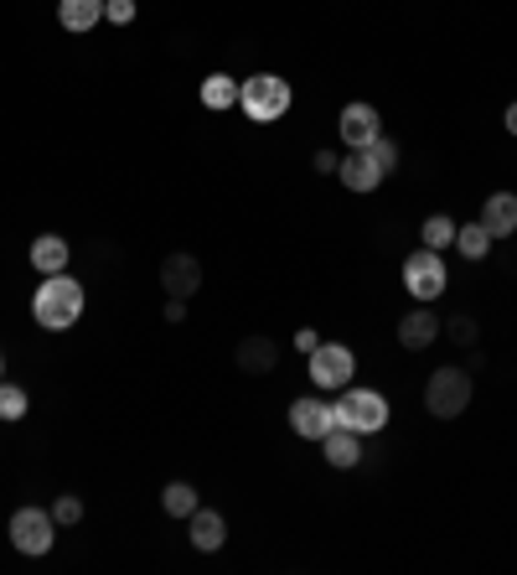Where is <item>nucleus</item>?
<instances>
[{
    "label": "nucleus",
    "instance_id": "10",
    "mask_svg": "<svg viewBox=\"0 0 517 575\" xmlns=\"http://www.w3.org/2000/svg\"><path fill=\"white\" fill-rule=\"evenodd\" d=\"M331 425H337V409L326 405V399H316V394H306V399L290 405V430H296L300 440H321Z\"/></svg>",
    "mask_w": 517,
    "mask_h": 575
},
{
    "label": "nucleus",
    "instance_id": "20",
    "mask_svg": "<svg viewBox=\"0 0 517 575\" xmlns=\"http://www.w3.org/2000/svg\"><path fill=\"white\" fill-rule=\"evenodd\" d=\"M491 244H497V239H491L481 224H460V228H456V244H450V249H460V259H471V265H476V259L491 255Z\"/></svg>",
    "mask_w": 517,
    "mask_h": 575
},
{
    "label": "nucleus",
    "instance_id": "4",
    "mask_svg": "<svg viewBox=\"0 0 517 575\" xmlns=\"http://www.w3.org/2000/svg\"><path fill=\"white\" fill-rule=\"evenodd\" d=\"M58 518L47 514V508H37V503H21V508H16L11 514V549H21V555H31V561H37V555H52V545H58Z\"/></svg>",
    "mask_w": 517,
    "mask_h": 575
},
{
    "label": "nucleus",
    "instance_id": "17",
    "mask_svg": "<svg viewBox=\"0 0 517 575\" xmlns=\"http://www.w3.org/2000/svg\"><path fill=\"white\" fill-rule=\"evenodd\" d=\"M68 259H73V249H68L62 234H37V239H31V265H37V275H62Z\"/></svg>",
    "mask_w": 517,
    "mask_h": 575
},
{
    "label": "nucleus",
    "instance_id": "31",
    "mask_svg": "<svg viewBox=\"0 0 517 575\" xmlns=\"http://www.w3.org/2000/svg\"><path fill=\"white\" fill-rule=\"evenodd\" d=\"M503 125H507V136H513V140H517V99H513V105H507V115H503Z\"/></svg>",
    "mask_w": 517,
    "mask_h": 575
},
{
    "label": "nucleus",
    "instance_id": "11",
    "mask_svg": "<svg viewBox=\"0 0 517 575\" xmlns=\"http://www.w3.org/2000/svg\"><path fill=\"white\" fill-rule=\"evenodd\" d=\"M233 364H238V374H253V379H265V374H275V364H280V348H275V337L249 333L243 343H238Z\"/></svg>",
    "mask_w": 517,
    "mask_h": 575
},
{
    "label": "nucleus",
    "instance_id": "6",
    "mask_svg": "<svg viewBox=\"0 0 517 575\" xmlns=\"http://www.w3.org/2000/svg\"><path fill=\"white\" fill-rule=\"evenodd\" d=\"M445 286H450V270H445L440 249H414L409 259H404V290H409L419 306H429L435 296H445Z\"/></svg>",
    "mask_w": 517,
    "mask_h": 575
},
{
    "label": "nucleus",
    "instance_id": "1",
    "mask_svg": "<svg viewBox=\"0 0 517 575\" xmlns=\"http://www.w3.org/2000/svg\"><path fill=\"white\" fill-rule=\"evenodd\" d=\"M83 301H89V290L78 286L73 275H42V286L31 296V321L42 327V333H68L78 317H83Z\"/></svg>",
    "mask_w": 517,
    "mask_h": 575
},
{
    "label": "nucleus",
    "instance_id": "9",
    "mask_svg": "<svg viewBox=\"0 0 517 575\" xmlns=\"http://www.w3.org/2000/svg\"><path fill=\"white\" fill-rule=\"evenodd\" d=\"M337 130H341V140H347L352 151H362L368 140H378V136H384V115H378V109H372V105H362V99H357V105H341V115H337Z\"/></svg>",
    "mask_w": 517,
    "mask_h": 575
},
{
    "label": "nucleus",
    "instance_id": "23",
    "mask_svg": "<svg viewBox=\"0 0 517 575\" xmlns=\"http://www.w3.org/2000/svg\"><path fill=\"white\" fill-rule=\"evenodd\" d=\"M27 409H31V394L21 389V384L11 379H0V420H27Z\"/></svg>",
    "mask_w": 517,
    "mask_h": 575
},
{
    "label": "nucleus",
    "instance_id": "14",
    "mask_svg": "<svg viewBox=\"0 0 517 575\" xmlns=\"http://www.w3.org/2000/svg\"><path fill=\"white\" fill-rule=\"evenodd\" d=\"M187 539H192V549H202V555H218V549L228 545V518H222L218 508H197V514L187 518Z\"/></svg>",
    "mask_w": 517,
    "mask_h": 575
},
{
    "label": "nucleus",
    "instance_id": "30",
    "mask_svg": "<svg viewBox=\"0 0 517 575\" xmlns=\"http://www.w3.org/2000/svg\"><path fill=\"white\" fill-rule=\"evenodd\" d=\"M316 343H321L316 327H300V333H296V353H316Z\"/></svg>",
    "mask_w": 517,
    "mask_h": 575
},
{
    "label": "nucleus",
    "instance_id": "29",
    "mask_svg": "<svg viewBox=\"0 0 517 575\" xmlns=\"http://www.w3.org/2000/svg\"><path fill=\"white\" fill-rule=\"evenodd\" d=\"M166 321H171V327L187 321V301H181V296H166Z\"/></svg>",
    "mask_w": 517,
    "mask_h": 575
},
{
    "label": "nucleus",
    "instance_id": "5",
    "mask_svg": "<svg viewBox=\"0 0 517 575\" xmlns=\"http://www.w3.org/2000/svg\"><path fill=\"white\" fill-rule=\"evenodd\" d=\"M331 409H337V425H347L357 436H372V430L388 425V399L378 389H362V384H347Z\"/></svg>",
    "mask_w": 517,
    "mask_h": 575
},
{
    "label": "nucleus",
    "instance_id": "25",
    "mask_svg": "<svg viewBox=\"0 0 517 575\" xmlns=\"http://www.w3.org/2000/svg\"><path fill=\"white\" fill-rule=\"evenodd\" d=\"M440 333L450 337V343H460V348H476V337H481V327H476V317H466V311H460V317L445 321Z\"/></svg>",
    "mask_w": 517,
    "mask_h": 575
},
{
    "label": "nucleus",
    "instance_id": "26",
    "mask_svg": "<svg viewBox=\"0 0 517 575\" xmlns=\"http://www.w3.org/2000/svg\"><path fill=\"white\" fill-rule=\"evenodd\" d=\"M52 518H58L62 529H73V524H83V498H78V493H62V498L52 503Z\"/></svg>",
    "mask_w": 517,
    "mask_h": 575
},
{
    "label": "nucleus",
    "instance_id": "24",
    "mask_svg": "<svg viewBox=\"0 0 517 575\" xmlns=\"http://www.w3.org/2000/svg\"><path fill=\"white\" fill-rule=\"evenodd\" d=\"M362 151H368L372 161H378V171H384V177H394V171H399V146H394V140H388V136L368 140V146H362Z\"/></svg>",
    "mask_w": 517,
    "mask_h": 575
},
{
    "label": "nucleus",
    "instance_id": "21",
    "mask_svg": "<svg viewBox=\"0 0 517 575\" xmlns=\"http://www.w3.org/2000/svg\"><path fill=\"white\" fill-rule=\"evenodd\" d=\"M456 218H450V212H429L425 224H419V244H425V249H450V244H456Z\"/></svg>",
    "mask_w": 517,
    "mask_h": 575
},
{
    "label": "nucleus",
    "instance_id": "2",
    "mask_svg": "<svg viewBox=\"0 0 517 575\" xmlns=\"http://www.w3.org/2000/svg\"><path fill=\"white\" fill-rule=\"evenodd\" d=\"M290 105H296V89H290L280 73H253L238 83V109H243L253 125L280 120V115H290Z\"/></svg>",
    "mask_w": 517,
    "mask_h": 575
},
{
    "label": "nucleus",
    "instance_id": "16",
    "mask_svg": "<svg viewBox=\"0 0 517 575\" xmlns=\"http://www.w3.org/2000/svg\"><path fill=\"white\" fill-rule=\"evenodd\" d=\"M476 224L487 228L491 239H513L517 234V192H491L487 202H481V218Z\"/></svg>",
    "mask_w": 517,
    "mask_h": 575
},
{
    "label": "nucleus",
    "instance_id": "18",
    "mask_svg": "<svg viewBox=\"0 0 517 575\" xmlns=\"http://www.w3.org/2000/svg\"><path fill=\"white\" fill-rule=\"evenodd\" d=\"M103 21V0H58L62 31H93Z\"/></svg>",
    "mask_w": 517,
    "mask_h": 575
},
{
    "label": "nucleus",
    "instance_id": "32",
    "mask_svg": "<svg viewBox=\"0 0 517 575\" xmlns=\"http://www.w3.org/2000/svg\"><path fill=\"white\" fill-rule=\"evenodd\" d=\"M0 379H6V358H0Z\"/></svg>",
    "mask_w": 517,
    "mask_h": 575
},
{
    "label": "nucleus",
    "instance_id": "3",
    "mask_svg": "<svg viewBox=\"0 0 517 575\" xmlns=\"http://www.w3.org/2000/svg\"><path fill=\"white\" fill-rule=\"evenodd\" d=\"M471 374L466 368H435L425 384V409L435 415V420H460L466 409H471Z\"/></svg>",
    "mask_w": 517,
    "mask_h": 575
},
{
    "label": "nucleus",
    "instance_id": "8",
    "mask_svg": "<svg viewBox=\"0 0 517 575\" xmlns=\"http://www.w3.org/2000/svg\"><path fill=\"white\" fill-rule=\"evenodd\" d=\"M161 290H166V296L192 301L197 290H202V259L187 255V249H171V255L161 259Z\"/></svg>",
    "mask_w": 517,
    "mask_h": 575
},
{
    "label": "nucleus",
    "instance_id": "7",
    "mask_svg": "<svg viewBox=\"0 0 517 575\" xmlns=\"http://www.w3.org/2000/svg\"><path fill=\"white\" fill-rule=\"evenodd\" d=\"M310 364V384L316 389H347L357 379V353L347 343H316V353H306Z\"/></svg>",
    "mask_w": 517,
    "mask_h": 575
},
{
    "label": "nucleus",
    "instance_id": "28",
    "mask_svg": "<svg viewBox=\"0 0 517 575\" xmlns=\"http://www.w3.org/2000/svg\"><path fill=\"white\" fill-rule=\"evenodd\" d=\"M310 167L321 171V177H337V167H341V156H337V151H331V146H326V151H316V156H310Z\"/></svg>",
    "mask_w": 517,
    "mask_h": 575
},
{
    "label": "nucleus",
    "instance_id": "27",
    "mask_svg": "<svg viewBox=\"0 0 517 575\" xmlns=\"http://www.w3.org/2000/svg\"><path fill=\"white\" fill-rule=\"evenodd\" d=\"M135 11H140L135 0H103V21H115V27H130Z\"/></svg>",
    "mask_w": 517,
    "mask_h": 575
},
{
    "label": "nucleus",
    "instance_id": "13",
    "mask_svg": "<svg viewBox=\"0 0 517 575\" xmlns=\"http://www.w3.org/2000/svg\"><path fill=\"white\" fill-rule=\"evenodd\" d=\"M337 177H341V187H347V192H357V197H368V192H378V187H384V171H378V161H372L368 151H347V156H341Z\"/></svg>",
    "mask_w": 517,
    "mask_h": 575
},
{
    "label": "nucleus",
    "instance_id": "22",
    "mask_svg": "<svg viewBox=\"0 0 517 575\" xmlns=\"http://www.w3.org/2000/svg\"><path fill=\"white\" fill-rule=\"evenodd\" d=\"M202 105L207 109H233L238 105V78H228V73H207L202 78Z\"/></svg>",
    "mask_w": 517,
    "mask_h": 575
},
{
    "label": "nucleus",
    "instance_id": "19",
    "mask_svg": "<svg viewBox=\"0 0 517 575\" xmlns=\"http://www.w3.org/2000/svg\"><path fill=\"white\" fill-rule=\"evenodd\" d=\"M161 508H166V518H192L197 508H202V498H197L192 483H166L161 487Z\"/></svg>",
    "mask_w": 517,
    "mask_h": 575
},
{
    "label": "nucleus",
    "instance_id": "12",
    "mask_svg": "<svg viewBox=\"0 0 517 575\" xmlns=\"http://www.w3.org/2000/svg\"><path fill=\"white\" fill-rule=\"evenodd\" d=\"M321 456H326V467H337V472L362 467V436L347 430V425H331L321 436Z\"/></svg>",
    "mask_w": 517,
    "mask_h": 575
},
{
    "label": "nucleus",
    "instance_id": "15",
    "mask_svg": "<svg viewBox=\"0 0 517 575\" xmlns=\"http://www.w3.org/2000/svg\"><path fill=\"white\" fill-rule=\"evenodd\" d=\"M440 327H445V321L435 317L429 306H414L409 317L399 321V343L409 353H425V348H435V343H440Z\"/></svg>",
    "mask_w": 517,
    "mask_h": 575
}]
</instances>
